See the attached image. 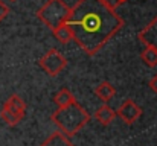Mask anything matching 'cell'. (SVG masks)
Masks as SVG:
<instances>
[{
	"label": "cell",
	"mask_w": 157,
	"mask_h": 146,
	"mask_svg": "<svg viewBox=\"0 0 157 146\" xmlns=\"http://www.w3.org/2000/svg\"><path fill=\"white\" fill-rule=\"evenodd\" d=\"M66 23L72 40L87 55H96L124 26V20L102 0H78Z\"/></svg>",
	"instance_id": "6da1fadb"
},
{
	"label": "cell",
	"mask_w": 157,
	"mask_h": 146,
	"mask_svg": "<svg viewBox=\"0 0 157 146\" xmlns=\"http://www.w3.org/2000/svg\"><path fill=\"white\" fill-rule=\"evenodd\" d=\"M51 119L64 136L72 137L81 128H84L87 125V122L90 120V116L76 100H73L72 103L58 108Z\"/></svg>",
	"instance_id": "7a4b0ae2"
},
{
	"label": "cell",
	"mask_w": 157,
	"mask_h": 146,
	"mask_svg": "<svg viewBox=\"0 0 157 146\" xmlns=\"http://www.w3.org/2000/svg\"><path fill=\"white\" fill-rule=\"evenodd\" d=\"M70 14V8L64 0H48L38 11L37 17L41 23H44L49 29H55L59 24L66 23Z\"/></svg>",
	"instance_id": "3957f363"
},
{
	"label": "cell",
	"mask_w": 157,
	"mask_h": 146,
	"mask_svg": "<svg viewBox=\"0 0 157 146\" xmlns=\"http://www.w3.org/2000/svg\"><path fill=\"white\" fill-rule=\"evenodd\" d=\"M25 116H26V103H25V100L18 95H11L5 100V103L2 107L0 117L9 126H15L25 119Z\"/></svg>",
	"instance_id": "277c9868"
},
{
	"label": "cell",
	"mask_w": 157,
	"mask_h": 146,
	"mask_svg": "<svg viewBox=\"0 0 157 146\" xmlns=\"http://www.w3.org/2000/svg\"><path fill=\"white\" fill-rule=\"evenodd\" d=\"M38 64L44 70L46 75H49V76L53 78V76L59 75L64 70V67L67 66V59L56 49H51L43 58H40Z\"/></svg>",
	"instance_id": "5b68a950"
},
{
	"label": "cell",
	"mask_w": 157,
	"mask_h": 146,
	"mask_svg": "<svg viewBox=\"0 0 157 146\" xmlns=\"http://www.w3.org/2000/svg\"><path fill=\"white\" fill-rule=\"evenodd\" d=\"M116 114L127 123V125H133L140 116H142V108L131 99L124 100V103L119 107V110L116 111Z\"/></svg>",
	"instance_id": "8992f818"
},
{
	"label": "cell",
	"mask_w": 157,
	"mask_h": 146,
	"mask_svg": "<svg viewBox=\"0 0 157 146\" xmlns=\"http://www.w3.org/2000/svg\"><path fill=\"white\" fill-rule=\"evenodd\" d=\"M139 41L145 46V47H153L157 49V17L153 18L139 34H137Z\"/></svg>",
	"instance_id": "52a82bcc"
},
{
	"label": "cell",
	"mask_w": 157,
	"mask_h": 146,
	"mask_svg": "<svg viewBox=\"0 0 157 146\" xmlns=\"http://www.w3.org/2000/svg\"><path fill=\"white\" fill-rule=\"evenodd\" d=\"M114 117H116V111H114L111 107H108L107 103L101 105V107L96 110V113H95V119H96L101 125H104V126L110 125Z\"/></svg>",
	"instance_id": "ba28073f"
},
{
	"label": "cell",
	"mask_w": 157,
	"mask_h": 146,
	"mask_svg": "<svg viewBox=\"0 0 157 146\" xmlns=\"http://www.w3.org/2000/svg\"><path fill=\"white\" fill-rule=\"evenodd\" d=\"M40 146H73V143L70 142V137L64 136L61 131L52 133Z\"/></svg>",
	"instance_id": "9c48e42d"
},
{
	"label": "cell",
	"mask_w": 157,
	"mask_h": 146,
	"mask_svg": "<svg viewBox=\"0 0 157 146\" xmlns=\"http://www.w3.org/2000/svg\"><path fill=\"white\" fill-rule=\"evenodd\" d=\"M114 93H116L114 87H113L110 82H107V81L101 82V84L95 88V95L99 97L104 103H107L108 100H111V99H113V96H114Z\"/></svg>",
	"instance_id": "30bf717a"
},
{
	"label": "cell",
	"mask_w": 157,
	"mask_h": 146,
	"mask_svg": "<svg viewBox=\"0 0 157 146\" xmlns=\"http://www.w3.org/2000/svg\"><path fill=\"white\" fill-rule=\"evenodd\" d=\"M53 32V37L59 41V43H63V44H67L73 37H72V31H70V28L67 26V23H63V24H59L58 28H55L52 29Z\"/></svg>",
	"instance_id": "8fae6325"
},
{
	"label": "cell",
	"mask_w": 157,
	"mask_h": 146,
	"mask_svg": "<svg viewBox=\"0 0 157 146\" xmlns=\"http://www.w3.org/2000/svg\"><path fill=\"white\" fill-rule=\"evenodd\" d=\"M75 100V96L67 90V88H61L55 96H53V102H55V105L58 107V108H61V107H66V105H69V103H72Z\"/></svg>",
	"instance_id": "7c38bea8"
},
{
	"label": "cell",
	"mask_w": 157,
	"mask_h": 146,
	"mask_svg": "<svg viewBox=\"0 0 157 146\" xmlns=\"http://www.w3.org/2000/svg\"><path fill=\"white\" fill-rule=\"evenodd\" d=\"M140 58H142V61L148 67H156L157 66V49L145 47V50H142V53H140Z\"/></svg>",
	"instance_id": "4fadbf2b"
},
{
	"label": "cell",
	"mask_w": 157,
	"mask_h": 146,
	"mask_svg": "<svg viewBox=\"0 0 157 146\" xmlns=\"http://www.w3.org/2000/svg\"><path fill=\"white\" fill-rule=\"evenodd\" d=\"M104 2V5L107 8H110V9H113V11H116L122 3H124V0H102Z\"/></svg>",
	"instance_id": "5bb4252c"
},
{
	"label": "cell",
	"mask_w": 157,
	"mask_h": 146,
	"mask_svg": "<svg viewBox=\"0 0 157 146\" xmlns=\"http://www.w3.org/2000/svg\"><path fill=\"white\" fill-rule=\"evenodd\" d=\"M8 14H9V6H8L5 2L0 0V21L5 20V18L8 17Z\"/></svg>",
	"instance_id": "9a60e30c"
},
{
	"label": "cell",
	"mask_w": 157,
	"mask_h": 146,
	"mask_svg": "<svg viewBox=\"0 0 157 146\" xmlns=\"http://www.w3.org/2000/svg\"><path fill=\"white\" fill-rule=\"evenodd\" d=\"M150 87H151V90L157 95V75H154V78L150 81Z\"/></svg>",
	"instance_id": "2e32d148"
},
{
	"label": "cell",
	"mask_w": 157,
	"mask_h": 146,
	"mask_svg": "<svg viewBox=\"0 0 157 146\" xmlns=\"http://www.w3.org/2000/svg\"><path fill=\"white\" fill-rule=\"evenodd\" d=\"M9 2H15V0H9Z\"/></svg>",
	"instance_id": "e0dca14e"
},
{
	"label": "cell",
	"mask_w": 157,
	"mask_h": 146,
	"mask_svg": "<svg viewBox=\"0 0 157 146\" xmlns=\"http://www.w3.org/2000/svg\"><path fill=\"white\" fill-rule=\"evenodd\" d=\"M124 2H125V0H124Z\"/></svg>",
	"instance_id": "ac0fdd59"
}]
</instances>
